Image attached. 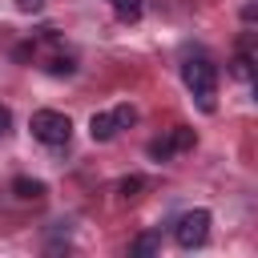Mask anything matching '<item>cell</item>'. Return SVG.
Masks as SVG:
<instances>
[{"label":"cell","instance_id":"obj_1","mask_svg":"<svg viewBox=\"0 0 258 258\" xmlns=\"http://www.w3.org/2000/svg\"><path fill=\"white\" fill-rule=\"evenodd\" d=\"M181 81H185V89L194 93V101H198L206 113H214V97H218V69H214V60L189 56V60L181 64Z\"/></svg>","mask_w":258,"mask_h":258},{"label":"cell","instance_id":"obj_2","mask_svg":"<svg viewBox=\"0 0 258 258\" xmlns=\"http://www.w3.org/2000/svg\"><path fill=\"white\" fill-rule=\"evenodd\" d=\"M28 129H32V137L36 141H44V145H69V137H73V121H69V113H56V109H36L32 113V121H28Z\"/></svg>","mask_w":258,"mask_h":258},{"label":"cell","instance_id":"obj_3","mask_svg":"<svg viewBox=\"0 0 258 258\" xmlns=\"http://www.w3.org/2000/svg\"><path fill=\"white\" fill-rule=\"evenodd\" d=\"M210 210H189V214H181L177 218V226H173V238H177V246L181 250H198L206 238H210Z\"/></svg>","mask_w":258,"mask_h":258},{"label":"cell","instance_id":"obj_4","mask_svg":"<svg viewBox=\"0 0 258 258\" xmlns=\"http://www.w3.org/2000/svg\"><path fill=\"white\" fill-rule=\"evenodd\" d=\"M121 129H117V121H113V113H93L89 117V137L93 141H113Z\"/></svg>","mask_w":258,"mask_h":258},{"label":"cell","instance_id":"obj_5","mask_svg":"<svg viewBox=\"0 0 258 258\" xmlns=\"http://www.w3.org/2000/svg\"><path fill=\"white\" fill-rule=\"evenodd\" d=\"M12 194H16L20 202H40V198H44V181H36V177H16V181H12Z\"/></svg>","mask_w":258,"mask_h":258},{"label":"cell","instance_id":"obj_6","mask_svg":"<svg viewBox=\"0 0 258 258\" xmlns=\"http://www.w3.org/2000/svg\"><path fill=\"white\" fill-rule=\"evenodd\" d=\"M157 250H161V238H157V234H141V238L129 242V254H133V258H137V254H157Z\"/></svg>","mask_w":258,"mask_h":258},{"label":"cell","instance_id":"obj_7","mask_svg":"<svg viewBox=\"0 0 258 258\" xmlns=\"http://www.w3.org/2000/svg\"><path fill=\"white\" fill-rule=\"evenodd\" d=\"M145 153H149L153 161H169V157H173V141H169V137H153V141L145 145Z\"/></svg>","mask_w":258,"mask_h":258},{"label":"cell","instance_id":"obj_8","mask_svg":"<svg viewBox=\"0 0 258 258\" xmlns=\"http://www.w3.org/2000/svg\"><path fill=\"white\" fill-rule=\"evenodd\" d=\"M44 69H48L52 77H73V73H77V60H73V56H60V52H56V56H52V60H48Z\"/></svg>","mask_w":258,"mask_h":258},{"label":"cell","instance_id":"obj_9","mask_svg":"<svg viewBox=\"0 0 258 258\" xmlns=\"http://www.w3.org/2000/svg\"><path fill=\"white\" fill-rule=\"evenodd\" d=\"M169 141H173V153H181V149H194V141H198V137H194V129H189V125H177V129L169 133Z\"/></svg>","mask_w":258,"mask_h":258},{"label":"cell","instance_id":"obj_10","mask_svg":"<svg viewBox=\"0 0 258 258\" xmlns=\"http://www.w3.org/2000/svg\"><path fill=\"white\" fill-rule=\"evenodd\" d=\"M113 121H117V129H129V125L137 121V109H133V105H117V109H113Z\"/></svg>","mask_w":258,"mask_h":258},{"label":"cell","instance_id":"obj_11","mask_svg":"<svg viewBox=\"0 0 258 258\" xmlns=\"http://www.w3.org/2000/svg\"><path fill=\"white\" fill-rule=\"evenodd\" d=\"M117 189H121V198L129 202V198H137V194L145 189V181H141V177H121V185H117Z\"/></svg>","mask_w":258,"mask_h":258},{"label":"cell","instance_id":"obj_12","mask_svg":"<svg viewBox=\"0 0 258 258\" xmlns=\"http://www.w3.org/2000/svg\"><path fill=\"white\" fill-rule=\"evenodd\" d=\"M230 73H234L238 81H250V56H246V52H238V56H234V69H230Z\"/></svg>","mask_w":258,"mask_h":258},{"label":"cell","instance_id":"obj_13","mask_svg":"<svg viewBox=\"0 0 258 258\" xmlns=\"http://www.w3.org/2000/svg\"><path fill=\"white\" fill-rule=\"evenodd\" d=\"M4 133H12V109L8 105H0V137Z\"/></svg>","mask_w":258,"mask_h":258},{"label":"cell","instance_id":"obj_14","mask_svg":"<svg viewBox=\"0 0 258 258\" xmlns=\"http://www.w3.org/2000/svg\"><path fill=\"white\" fill-rule=\"evenodd\" d=\"M40 4H44V0H16L20 12H40Z\"/></svg>","mask_w":258,"mask_h":258}]
</instances>
